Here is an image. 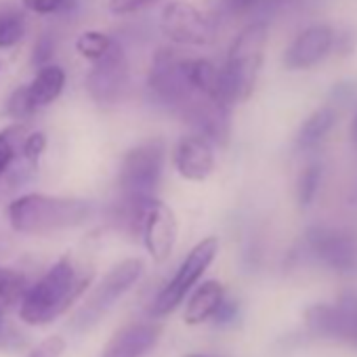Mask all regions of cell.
<instances>
[{
    "mask_svg": "<svg viewBox=\"0 0 357 357\" xmlns=\"http://www.w3.org/2000/svg\"><path fill=\"white\" fill-rule=\"evenodd\" d=\"M24 128L13 126L0 132V192H3V181L13 168L17 155L22 153V143H24Z\"/></svg>",
    "mask_w": 357,
    "mask_h": 357,
    "instance_id": "19",
    "label": "cell"
},
{
    "mask_svg": "<svg viewBox=\"0 0 357 357\" xmlns=\"http://www.w3.org/2000/svg\"><path fill=\"white\" fill-rule=\"evenodd\" d=\"M28 290V280L24 273L9 269V267H0V303L11 305L22 301V296Z\"/></svg>",
    "mask_w": 357,
    "mask_h": 357,
    "instance_id": "22",
    "label": "cell"
},
{
    "mask_svg": "<svg viewBox=\"0 0 357 357\" xmlns=\"http://www.w3.org/2000/svg\"><path fill=\"white\" fill-rule=\"evenodd\" d=\"M238 303L236 301H227V298H223L221 301V305L217 307V311H215V315L211 317V319H215V324L217 326H229V324H234L236 319H238Z\"/></svg>",
    "mask_w": 357,
    "mask_h": 357,
    "instance_id": "31",
    "label": "cell"
},
{
    "mask_svg": "<svg viewBox=\"0 0 357 357\" xmlns=\"http://www.w3.org/2000/svg\"><path fill=\"white\" fill-rule=\"evenodd\" d=\"M53 51H55V45L51 43V38L47 34L40 36V40L34 45V63H38V66L49 63V59L53 57Z\"/></svg>",
    "mask_w": 357,
    "mask_h": 357,
    "instance_id": "33",
    "label": "cell"
},
{
    "mask_svg": "<svg viewBox=\"0 0 357 357\" xmlns=\"http://www.w3.org/2000/svg\"><path fill=\"white\" fill-rule=\"evenodd\" d=\"M24 7L36 15H53V13H61L68 11L74 0H22Z\"/></svg>",
    "mask_w": 357,
    "mask_h": 357,
    "instance_id": "27",
    "label": "cell"
},
{
    "mask_svg": "<svg viewBox=\"0 0 357 357\" xmlns=\"http://www.w3.org/2000/svg\"><path fill=\"white\" fill-rule=\"evenodd\" d=\"M0 319H3V309H0Z\"/></svg>",
    "mask_w": 357,
    "mask_h": 357,
    "instance_id": "36",
    "label": "cell"
},
{
    "mask_svg": "<svg viewBox=\"0 0 357 357\" xmlns=\"http://www.w3.org/2000/svg\"><path fill=\"white\" fill-rule=\"evenodd\" d=\"M162 3V0H109L107 3V9L112 15H132V13H139L147 7H153Z\"/></svg>",
    "mask_w": 357,
    "mask_h": 357,
    "instance_id": "28",
    "label": "cell"
},
{
    "mask_svg": "<svg viewBox=\"0 0 357 357\" xmlns=\"http://www.w3.org/2000/svg\"><path fill=\"white\" fill-rule=\"evenodd\" d=\"M357 47V28L344 26L338 34L334 32V49L338 55H351Z\"/></svg>",
    "mask_w": 357,
    "mask_h": 357,
    "instance_id": "30",
    "label": "cell"
},
{
    "mask_svg": "<svg viewBox=\"0 0 357 357\" xmlns=\"http://www.w3.org/2000/svg\"><path fill=\"white\" fill-rule=\"evenodd\" d=\"M217 252H219V240L217 238L211 236V238H204L202 242H198L190 250V255L183 259V263L178 265V269L172 275V280L151 301L149 313L153 317H164V315L172 313L178 305H181L188 298V294L194 290L198 280L213 265Z\"/></svg>",
    "mask_w": 357,
    "mask_h": 357,
    "instance_id": "7",
    "label": "cell"
},
{
    "mask_svg": "<svg viewBox=\"0 0 357 357\" xmlns=\"http://www.w3.org/2000/svg\"><path fill=\"white\" fill-rule=\"evenodd\" d=\"M93 63L95 66L86 76V91L91 99L103 107L118 105L128 89V63L122 47L114 43V47Z\"/></svg>",
    "mask_w": 357,
    "mask_h": 357,
    "instance_id": "9",
    "label": "cell"
},
{
    "mask_svg": "<svg viewBox=\"0 0 357 357\" xmlns=\"http://www.w3.org/2000/svg\"><path fill=\"white\" fill-rule=\"evenodd\" d=\"M63 86H66L63 68L55 63H45L28 84V93L36 107H47L61 95Z\"/></svg>",
    "mask_w": 357,
    "mask_h": 357,
    "instance_id": "16",
    "label": "cell"
},
{
    "mask_svg": "<svg viewBox=\"0 0 357 357\" xmlns=\"http://www.w3.org/2000/svg\"><path fill=\"white\" fill-rule=\"evenodd\" d=\"M162 326L132 324L118 330L105 344L101 357H145L160 340Z\"/></svg>",
    "mask_w": 357,
    "mask_h": 357,
    "instance_id": "14",
    "label": "cell"
},
{
    "mask_svg": "<svg viewBox=\"0 0 357 357\" xmlns=\"http://www.w3.org/2000/svg\"><path fill=\"white\" fill-rule=\"evenodd\" d=\"M174 168L188 181H204L215 170L213 143L198 132L181 137L174 147Z\"/></svg>",
    "mask_w": 357,
    "mask_h": 357,
    "instance_id": "13",
    "label": "cell"
},
{
    "mask_svg": "<svg viewBox=\"0 0 357 357\" xmlns=\"http://www.w3.org/2000/svg\"><path fill=\"white\" fill-rule=\"evenodd\" d=\"M147 86H149L153 101L176 116H183L185 109L200 95L194 91L188 78L185 57L176 55L174 51H168V49H162L155 53L151 70H149Z\"/></svg>",
    "mask_w": 357,
    "mask_h": 357,
    "instance_id": "6",
    "label": "cell"
},
{
    "mask_svg": "<svg viewBox=\"0 0 357 357\" xmlns=\"http://www.w3.org/2000/svg\"><path fill=\"white\" fill-rule=\"evenodd\" d=\"M145 271V265L141 259H126L118 265H114L105 278L95 286V290L89 294V298L82 303L78 313L72 317V328L76 332H86L95 324L101 321V317L107 315V311L141 280Z\"/></svg>",
    "mask_w": 357,
    "mask_h": 357,
    "instance_id": "5",
    "label": "cell"
},
{
    "mask_svg": "<svg viewBox=\"0 0 357 357\" xmlns=\"http://www.w3.org/2000/svg\"><path fill=\"white\" fill-rule=\"evenodd\" d=\"M28 32L26 15L15 9L0 11V49H11L24 40Z\"/></svg>",
    "mask_w": 357,
    "mask_h": 357,
    "instance_id": "20",
    "label": "cell"
},
{
    "mask_svg": "<svg viewBox=\"0 0 357 357\" xmlns=\"http://www.w3.org/2000/svg\"><path fill=\"white\" fill-rule=\"evenodd\" d=\"M351 139H353V143L357 145V114H355V118H353V122H351Z\"/></svg>",
    "mask_w": 357,
    "mask_h": 357,
    "instance_id": "34",
    "label": "cell"
},
{
    "mask_svg": "<svg viewBox=\"0 0 357 357\" xmlns=\"http://www.w3.org/2000/svg\"><path fill=\"white\" fill-rule=\"evenodd\" d=\"M336 307L342 315V340L357 347V294L344 292L340 294Z\"/></svg>",
    "mask_w": 357,
    "mask_h": 357,
    "instance_id": "24",
    "label": "cell"
},
{
    "mask_svg": "<svg viewBox=\"0 0 357 357\" xmlns=\"http://www.w3.org/2000/svg\"><path fill=\"white\" fill-rule=\"evenodd\" d=\"M86 284L89 278H80L68 257L59 259L34 286H28L20 303V317L28 326H47L68 311Z\"/></svg>",
    "mask_w": 357,
    "mask_h": 357,
    "instance_id": "2",
    "label": "cell"
},
{
    "mask_svg": "<svg viewBox=\"0 0 357 357\" xmlns=\"http://www.w3.org/2000/svg\"><path fill=\"white\" fill-rule=\"evenodd\" d=\"M319 181H321V166L319 164H311L303 170V174L298 176V183H296V200L301 208H307L319 190Z\"/></svg>",
    "mask_w": 357,
    "mask_h": 357,
    "instance_id": "23",
    "label": "cell"
},
{
    "mask_svg": "<svg viewBox=\"0 0 357 357\" xmlns=\"http://www.w3.org/2000/svg\"><path fill=\"white\" fill-rule=\"evenodd\" d=\"M160 28L170 43L181 47H206L217 36L215 22L185 0H170L162 9Z\"/></svg>",
    "mask_w": 357,
    "mask_h": 357,
    "instance_id": "8",
    "label": "cell"
},
{
    "mask_svg": "<svg viewBox=\"0 0 357 357\" xmlns=\"http://www.w3.org/2000/svg\"><path fill=\"white\" fill-rule=\"evenodd\" d=\"M307 244L311 252L330 269L351 271L357 267V238L347 231L313 227L307 234Z\"/></svg>",
    "mask_w": 357,
    "mask_h": 357,
    "instance_id": "11",
    "label": "cell"
},
{
    "mask_svg": "<svg viewBox=\"0 0 357 357\" xmlns=\"http://www.w3.org/2000/svg\"><path fill=\"white\" fill-rule=\"evenodd\" d=\"M334 49V28L317 24L303 30L286 49L284 66L288 70H307L324 61Z\"/></svg>",
    "mask_w": 357,
    "mask_h": 357,
    "instance_id": "12",
    "label": "cell"
},
{
    "mask_svg": "<svg viewBox=\"0 0 357 357\" xmlns=\"http://www.w3.org/2000/svg\"><path fill=\"white\" fill-rule=\"evenodd\" d=\"M188 357H202V355H188Z\"/></svg>",
    "mask_w": 357,
    "mask_h": 357,
    "instance_id": "35",
    "label": "cell"
},
{
    "mask_svg": "<svg viewBox=\"0 0 357 357\" xmlns=\"http://www.w3.org/2000/svg\"><path fill=\"white\" fill-rule=\"evenodd\" d=\"M66 351V340L59 334H53L49 338H45L43 342H38L26 357H61V353Z\"/></svg>",
    "mask_w": 357,
    "mask_h": 357,
    "instance_id": "29",
    "label": "cell"
},
{
    "mask_svg": "<svg viewBox=\"0 0 357 357\" xmlns=\"http://www.w3.org/2000/svg\"><path fill=\"white\" fill-rule=\"evenodd\" d=\"M334 122H336L334 107H321V109L313 112L296 132V139H294L296 149L305 151V149H313L315 145H319L324 141V137L332 130Z\"/></svg>",
    "mask_w": 357,
    "mask_h": 357,
    "instance_id": "18",
    "label": "cell"
},
{
    "mask_svg": "<svg viewBox=\"0 0 357 357\" xmlns=\"http://www.w3.org/2000/svg\"><path fill=\"white\" fill-rule=\"evenodd\" d=\"M305 326L317 336L342 340V315L336 305L317 303V305L307 307Z\"/></svg>",
    "mask_w": 357,
    "mask_h": 357,
    "instance_id": "17",
    "label": "cell"
},
{
    "mask_svg": "<svg viewBox=\"0 0 357 357\" xmlns=\"http://www.w3.org/2000/svg\"><path fill=\"white\" fill-rule=\"evenodd\" d=\"M176 217L170 206L160 200H149L143 221H141V236L149 257L155 263H164L174 248L176 242Z\"/></svg>",
    "mask_w": 357,
    "mask_h": 357,
    "instance_id": "10",
    "label": "cell"
},
{
    "mask_svg": "<svg viewBox=\"0 0 357 357\" xmlns=\"http://www.w3.org/2000/svg\"><path fill=\"white\" fill-rule=\"evenodd\" d=\"M36 109H38V107L34 105V101H32V97H30V93H28V84L15 89V91L11 93V97H9V101H7V114H9L13 120H17V122L30 120V118L36 114Z\"/></svg>",
    "mask_w": 357,
    "mask_h": 357,
    "instance_id": "25",
    "label": "cell"
},
{
    "mask_svg": "<svg viewBox=\"0 0 357 357\" xmlns=\"http://www.w3.org/2000/svg\"><path fill=\"white\" fill-rule=\"evenodd\" d=\"M114 47V40L103 34V32H97V30H89V32H82L76 40V51L80 57L89 59V61H97L101 59L109 49Z\"/></svg>",
    "mask_w": 357,
    "mask_h": 357,
    "instance_id": "21",
    "label": "cell"
},
{
    "mask_svg": "<svg viewBox=\"0 0 357 357\" xmlns=\"http://www.w3.org/2000/svg\"><path fill=\"white\" fill-rule=\"evenodd\" d=\"M267 45V24L255 22L246 26L234 40L227 63L221 68L223 74V95L229 105L246 101L257 84L259 70L263 63Z\"/></svg>",
    "mask_w": 357,
    "mask_h": 357,
    "instance_id": "3",
    "label": "cell"
},
{
    "mask_svg": "<svg viewBox=\"0 0 357 357\" xmlns=\"http://www.w3.org/2000/svg\"><path fill=\"white\" fill-rule=\"evenodd\" d=\"M225 298V288L217 282V280H208L202 286L196 288V292L190 296L188 307H185V324L188 326H198L204 324L206 319H211L217 311V307L221 305V301Z\"/></svg>",
    "mask_w": 357,
    "mask_h": 357,
    "instance_id": "15",
    "label": "cell"
},
{
    "mask_svg": "<svg viewBox=\"0 0 357 357\" xmlns=\"http://www.w3.org/2000/svg\"><path fill=\"white\" fill-rule=\"evenodd\" d=\"M257 5H261V0H221V11L227 15H244Z\"/></svg>",
    "mask_w": 357,
    "mask_h": 357,
    "instance_id": "32",
    "label": "cell"
},
{
    "mask_svg": "<svg viewBox=\"0 0 357 357\" xmlns=\"http://www.w3.org/2000/svg\"><path fill=\"white\" fill-rule=\"evenodd\" d=\"M166 160V143L147 139L130 147L120 164L118 192L122 202H147L160 188Z\"/></svg>",
    "mask_w": 357,
    "mask_h": 357,
    "instance_id": "4",
    "label": "cell"
},
{
    "mask_svg": "<svg viewBox=\"0 0 357 357\" xmlns=\"http://www.w3.org/2000/svg\"><path fill=\"white\" fill-rule=\"evenodd\" d=\"M9 223L15 231L28 236H51L84 225L93 206L80 198L26 194L9 204Z\"/></svg>",
    "mask_w": 357,
    "mask_h": 357,
    "instance_id": "1",
    "label": "cell"
},
{
    "mask_svg": "<svg viewBox=\"0 0 357 357\" xmlns=\"http://www.w3.org/2000/svg\"><path fill=\"white\" fill-rule=\"evenodd\" d=\"M47 149V137L43 132H32L28 137H24V143H22V158L26 162H30L32 166L38 164L40 155L45 153Z\"/></svg>",
    "mask_w": 357,
    "mask_h": 357,
    "instance_id": "26",
    "label": "cell"
}]
</instances>
